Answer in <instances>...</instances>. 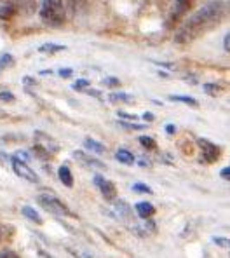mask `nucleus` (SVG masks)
I'll use <instances>...</instances> for the list:
<instances>
[{
  "instance_id": "1",
  "label": "nucleus",
  "mask_w": 230,
  "mask_h": 258,
  "mask_svg": "<svg viewBox=\"0 0 230 258\" xmlns=\"http://www.w3.org/2000/svg\"><path fill=\"white\" fill-rule=\"evenodd\" d=\"M227 16V4L221 0H213L207 2L206 6H202L199 11H195L187 21L183 23V26L178 30L175 40L180 45H187L194 40H197L199 37H202L209 30L216 28L221 21Z\"/></svg>"
},
{
  "instance_id": "2",
  "label": "nucleus",
  "mask_w": 230,
  "mask_h": 258,
  "mask_svg": "<svg viewBox=\"0 0 230 258\" xmlns=\"http://www.w3.org/2000/svg\"><path fill=\"white\" fill-rule=\"evenodd\" d=\"M40 21L51 28H58L66 21L65 0H42L39 9Z\"/></svg>"
},
{
  "instance_id": "3",
  "label": "nucleus",
  "mask_w": 230,
  "mask_h": 258,
  "mask_svg": "<svg viewBox=\"0 0 230 258\" xmlns=\"http://www.w3.org/2000/svg\"><path fill=\"white\" fill-rule=\"evenodd\" d=\"M33 136H35V147H33V149H35V154L39 155L40 159L47 161V159H52L54 154H58L59 145L51 136H47L46 133H42V131H35Z\"/></svg>"
},
{
  "instance_id": "4",
  "label": "nucleus",
  "mask_w": 230,
  "mask_h": 258,
  "mask_svg": "<svg viewBox=\"0 0 230 258\" xmlns=\"http://www.w3.org/2000/svg\"><path fill=\"white\" fill-rule=\"evenodd\" d=\"M195 2H197V0H175L171 13H169L168 20H166V28H169V30L176 28L178 23L190 13V9L194 7Z\"/></svg>"
},
{
  "instance_id": "5",
  "label": "nucleus",
  "mask_w": 230,
  "mask_h": 258,
  "mask_svg": "<svg viewBox=\"0 0 230 258\" xmlns=\"http://www.w3.org/2000/svg\"><path fill=\"white\" fill-rule=\"evenodd\" d=\"M37 203L51 215H56V216H68L70 215V210L66 208V204H63L58 197L51 196V194H40V196L37 197Z\"/></svg>"
},
{
  "instance_id": "6",
  "label": "nucleus",
  "mask_w": 230,
  "mask_h": 258,
  "mask_svg": "<svg viewBox=\"0 0 230 258\" xmlns=\"http://www.w3.org/2000/svg\"><path fill=\"white\" fill-rule=\"evenodd\" d=\"M11 164H13L14 173H16L20 178H23L25 181H30V183H39V174L30 168L28 162L20 161V159H16V157H11Z\"/></svg>"
},
{
  "instance_id": "7",
  "label": "nucleus",
  "mask_w": 230,
  "mask_h": 258,
  "mask_svg": "<svg viewBox=\"0 0 230 258\" xmlns=\"http://www.w3.org/2000/svg\"><path fill=\"white\" fill-rule=\"evenodd\" d=\"M197 143H199V149H201L202 161L207 162V164H213V162L218 161V157L221 155V149L216 143L209 142V140H204V138H201Z\"/></svg>"
},
{
  "instance_id": "8",
  "label": "nucleus",
  "mask_w": 230,
  "mask_h": 258,
  "mask_svg": "<svg viewBox=\"0 0 230 258\" xmlns=\"http://www.w3.org/2000/svg\"><path fill=\"white\" fill-rule=\"evenodd\" d=\"M93 183L98 187V190L101 192V196L105 197V199L108 201V203H114V201H117V187L112 181L105 180L101 174H94L93 178Z\"/></svg>"
},
{
  "instance_id": "9",
  "label": "nucleus",
  "mask_w": 230,
  "mask_h": 258,
  "mask_svg": "<svg viewBox=\"0 0 230 258\" xmlns=\"http://www.w3.org/2000/svg\"><path fill=\"white\" fill-rule=\"evenodd\" d=\"M73 157L77 159L81 164H84L86 168H93V169H105V164L101 161H98L96 157H91V155L84 154L81 150H75L73 152Z\"/></svg>"
},
{
  "instance_id": "10",
  "label": "nucleus",
  "mask_w": 230,
  "mask_h": 258,
  "mask_svg": "<svg viewBox=\"0 0 230 258\" xmlns=\"http://www.w3.org/2000/svg\"><path fill=\"white\" fill-rule=\"evenodd\" d=\"M134 210H136L139 218H143V220H148L156 215V206L150 204L148 201H141V203H138L136 206H134Z\"/></svg>"
},
{
  "instance_id": "11",
  "label": "nucleus",
  "mask_w": 230,
  "mask_h": 258,
  "mask_svg": "<svg viewBox=\"0 0 230 258\" xmlns=\"http://www.w3.org/2000/svg\"><path fill=\"white\" fill-rule=\"evenodd\" d=\"M108 101L110 103H134V96L129 93H110Z\"/></svg>"
},
{
  "instance_id": "12",
  "label": "nucleus",
  "mask_w": 230,
  "mask_h": 258,
  "mask_svg": "<svg viewBox=\"0 0 230 258\" xmlns=\"http://www.w3.org/2000/svg\"><path fill=\"white\" fill-rule=\"evenodd\" d=\"M115 159L119 162H122V164H126V166H133L134 162H136V157H134V155L131 154L129 150H126V149L117 150L115 152Z\"/></svg>"
},
{
  "instance_id": "13",
  "label": "nucleus",
  "mask_w": 230,
  "mask_h": 258,
  "mask_svg": "<svg viewBox=\"0 0 230 258\" xmlns=\"http://www.w3.org/2000/svg\"><path fill=\"white\" fill-rule=\"evenodd\" d=\"M58 176L63 185H66L68 188L73 187V176H71V171H70L68 166H61V168L58 169Z\"/></svg>"
},
{
  "instance_id": "14",
  "label": "nucleus",
  "mask_w": 230,
  "mask_h": 258,
  "mask_svg": "<svg viewBox=\"0 0 230 258\" xmlns=\"http://www.w3.org/2000/svg\"><path fill=\"white\" fill-rule=\"evenodd\" d=\"M84 147L88 150H91V152H94V154H105L107 152V149H105V145H101L100 142H96V140H93V138H86L84 140Z\"/></svg>"
},
{
  "instance_id": "15",
  "label": "nucleus",
  "mask_w": 230,
  "mask_h": 258,
  "mask_svg": "<svg viewBox=\"0 0 230 258\" xmlns=\"http://www.w3.org/2000/svg\"><path fill=\"white\" fill-rule=\"evenodd\" d=\"M21 213H23V216H26L28 220H32L33 223H42V216H40L39 213H37L35 210H33L32 206H23V210H21Z\"/></svg>"
},
{
  "instance_id": "16",
  "label": "nucleus",
  "mask_w": 230,
  "mask_h": 258,
  "mask_svg": "<svg viewBox=\"0 0 230 258\" xmlns=\"http://www.w3.org/2000/svg\"><path fill=\"white\" fill-rule=\"evenodd\" d=\"M66 45H61V44H44L39 47V52H46V54H54V52H61L65 51Z\"/></svg>"
},
{
  "instance_id": "17",
  "label": "nucleus",
  "mask_w": 230,
  "mask_h": 258,
  "mask_svg": "<svg viewBox=\"0 0 230 258\" xmlns=\"http://www.w3.org/2000/svg\"><path fill=\"white\" fill-rule=\"evenodd\" d=\"M169 100H171V101H182V103L188 105V107H199V103H197V100H195V98L183 96V94H171V96H169Z\"/></svg>"
},
{
  "instance_id": "18",
  "label": "nucleus",
  "mask_w": 230,
  "mask_h": 258,
  "mask_svg": "<svg viewBox=\"0 0 230 258\" xmlns=\"http://www.w3.org/2000/svg\"><path fill=\"white\" fill-rule=\"evenodd\" d=\"M16 14V4H7L0 9V18L2 20H11Z\"/></svg>"
},
{
  "instance_id": "19",
  "label": "nucleus",
  "mask_w": 230,
  "mask_h": 258,
  "mask_svg": "<svg viewBox=\"0 0 230 258\" xmlns=\"http://www.w3.org/2000/svg\"><path fill=\"white\" fill-rule=\"evenodd\" d=\"M139 143H141V147L146 150H156L157 149L156 140L150 138V136H139Z\"/></svg>"
},
{
  "instance_id": "20",
  "label": "nucleus",
  "mask_w": 230,
  "mask_h": 258,
  "mask_svg": "<svg viewBox=\"0 0 230 258\" xmlns=\"http://www.w3.org/2000/svg\"><path fill=\"white\" fill-rule=\"evenodd\" d=\"M133 192H138V194H152L154 190L148 187V185H145V183H141V181H138V183H133Z\"/></svg>"
},
{
  "instance_id": "21",
  "label": "nucleus",
  "mask_w": 230,
  "mask_h": 258,
  "mask_svg": "<svg viewBox=\"0 0 230 258\" xmlns=\"http://www.w3.org/2000/svg\"><path fill=\"white\" fill-rule=\"evenodd\" d=\"M204 93L209 94V96H218L221 93V87L218 84H206L204 86Z\"/></svg>"
},
{
  "instance_id": "22",
  "label": "nucleus",
  "mask_w": 230,
  "mask_h": 258,
  "mask_svg": "<svg viewBox=\"0 0 230 258\" xmlns=\"http://www.w3.org/2000/svg\"><path fill=\"white\" fill-rule=\"evenodd\" d=\"M82 4H84V0H66V7H68L73 14H77L79 11H81Z\"/></svg>"
},
{
  "instance_id": "23",
  "label": "nucleus",
  "mask_w": 230,
  "mask_h": 258,
  "mask_svg": "<svg viewBox=\"0 0 230 258\" xmlns=\"http://www.w3.org/2000/svg\"><path fill=\"white\" fill-rule=\"evenodd\" d=\"M89 86H91V82H89L88 79H79L77 82H73V86H71V87H73L75 91H82V89H86V87H89Z\"/></svg>"
},
{
  "instance_id": "24",
  "label": "nucleus",
  "mask_w": 230,
  "mask_h": 258,
  "mask_svg": "<svg viewBox=\"0 0 230 258\" xmlns=\"http://www.w3.org/2000/svg\"><path fill=\"white\" fill-rule=\"evenodd\" d=\"M14 61H13V56L11 54H4L2 58H0V70H4V68L11 67Z\"/></svg>"
},
{
  "instance_id": "25",
  "label": "nucleus",
  "mask_w": 230,
  "mask_h": 258,
  "mask_svg": "<svg viewBox=\"0 0 230 258\" xmlns=\"http://www.w3.org/2000/svg\"><path fill=\"white\" fill-rule=\"evenodd\" d=\"M101 84L103 86H114V87H119L120 86V81L119 79H114V77H107L101 81Z\"/></svg>"
},
{
  "instance_id": "26",
  "label": "nucleus",
  "mask_w": 230,
  "mask_h": 258,
  "mask_svg": "<svg viewBox=\"0 0 230 258\" xmlns=\"http://www.w3.org/2000/svg\"><path fill=\"white\" fill-rule=\"evenodd\" d=\"M14 100H16V96L13 93H7V91L0 93V101H14Z\"/></svg>"
},
{
  "instance_id": "27",
  "label": "nucleus",
  "mask_w": 230,
  "mask_h": 258,
  "mask_svg": "<svg viewBox=\"0 0 230 258\" xmlns=\"http://www.w3.org/2000/svg\"><path fill=\"white\" fill-rule=\"evenodd\" d=\"M120 126H122V127H127V129H136V131H138V129H145V126H139V124H131V122H126V120H120Z\"/></svg>"
},
{
  "instance_id": "28",
  "label": "nucleus",
  "mask_w": 230,
  "mask_h": 258,
  "mask_svg": "<svg viewBox=\"0 0 230 258\" xmlns=\"http://www.w3.org/2000/svg\"><path fill=\"white\" fill-rule=\"evenodd\" d=\"M14 157L16 159H20V161H25V162H30V157H28V154L23 150H18L16 154H14Z\"/></svg>"
},
{
  "instance_id": "29",
  "label": "nucleus",
  "mask_w": 230,
  "mask_h": 258,
  "mask_svg": "<svg viewBox=\"0 0 230 258\" xmlns=\"http://www.w3.org/2000/svg\"><path fill=\"white\" fill-rule=\"evenodd\" d=\"M71 75H73V70H71V68H61V70H59V77H63V79H68Z\"/></svg>"
},
{
  "instance_id": "30",
  "label": "nucleus",
  "mask_w": 230,
  "mask_h": 258,
  "mask_svg": "<svg viewBox=\"0 0 230 258\" xmlns=\"http://www.w3.org/2000/svg\"><path fill=\"white\" fill-rule=\"evenodd\" d=\"M120 119H126V120H136L138 115H133V113H127V112H119Z\"/></svg>"
},
{
  "instance_id": "31",
  "label": "nucleus",
  "mask_w": 230,
  "mask_h": 258,
  "mask_svg": "<svg viewBox=\"0 0 230 258\" xmlns=\"http://www.w3.org/2000/svg\"><path fill=\"white\" fill-rule=\"evenodd\" d=\"M0 258H18L14 251H0Z\"/></svg>"
},
{
  "instance_id": "32",
  "label": "nucleus",
  "mask_w": 230,
  "mask_h": 258,
  "mask_svg": "<svg viewBox=\"0 0 230 258\" xmlns=\"http://www.w3.org/2000/svg\"><path fill=\"white\" fill-rule=\"evenodd\" d=\"M143 119H145L146 122H152V120H156V115H154L152 112H146V113H143Z\"/></svg>"
},
{
  "instance_id": "33",
  "label": "nucleus",
  "mask_w": 230,
  "mask_h": 258,
  "mask_svg": "<svg viewBox=\"0 0 230 258\" xmlns=\"http://www.w3.org/2000/svg\"><path fill=\"white\" fill-rule=\"evenodd\" d=\"M228 40H230V37L228 35H225L223 37V49H225V51H230V45H228Z\"/></svg>"
},
{
  "instance_id": "34",
  "label": "nucleus",
  "mask_w": 230,
  "mask_h": 258,
  "mask_svg": "<svg viewBox=\"0 0 230 258\" xmlns=\"http://www.w3.org/2000/svg\"><path fill=\"white\" fill-rule=\"evenodd\" d=\"M227 241H228V239H225V237H223V239H218V237H214V242H216V244H223V246H227V244H228Z\"/></svg>"
},
{
  "instance_id": "35",
  "label": "nucleus",
  "mask_w": 230,
  "mask_h": 258,
  "mask_svg": "<svg viewBox=\"0 0 230 258\" xmlns=\"http://www.w3.org/2000/svg\"><path fill=\"white\" fill-rule=\"evenodd\" d=\"M23 84L25 86H33V84H35V81H33V79H30V77H26V79H23Z\"/></svg>"
},
{
  "instance_id": "36",
  "label": "nucleus",
  "mask_w": 230,
  "mask_h": 258,
  "mask_svg": "<svg viewBox=\"0 0 230 258\" xmlns=\"http://www.w3.org/2000/svg\"><path fill=\"white\" fill-rule=\"evenodd\" d=\"M228 174H230V169H228V168H223V169H221V176H223L225 180H228Z\"/></svg>"
},
{
  "instance_id": "37",
  "label": "nucleus",
  "mask_w": 230,
  "mask_h": 258,
  "mask_svg": "<svg viewBox=\"0 0 230 258\" xmlns=\"http://www.w3.org/2000/svg\"><path fill=\"white\" fill-rule=\"evenodd\" d=\"M166 131H168V133H169V135H173V133H175V131H176V127H175V126H173V124H168V126H166Z\"/></svg>"
},
{
  "instance_id": "38",
  "label": "nucleus",
  "mask_w": 230,
  "mask_h": 258,
  "mask_svg": "<svg viewBox=\"0 0 230 258\" xmlns=\"http://www.w3.org/2000/svg\"><path fill=\"white\" fill-rule=\"evenodd\" d=\"M89 94H91V96H96V98H101V93L100 91H88Z\"/></svg>"
},
{
  "instance_id": "39",
  "label": "nucleus",
  "mask_w": 230,
  "mask_h": 258,
  "mask_svg": "<svg viewBox=\"0 0 230 258\" xmlns=\"http://www.w3.org/2000/svg\"><path fill=\"white\" fill-rule=\"evenodd\" d=\"M6 159H7V155H6V154H2V152H0V164H2V162L6 161Z\"/></svg>"
},
{
  "instance_id": "40",
  "label": "nucleus",
  "mask_w": 230,
  "mask_h": 258,
  "mask_svg": "<svg viewBox=\"0 0 230 258\" xmlns=\"http://www.w3.org/2000/svg\"><path fill=\"white\" fill-rule=\"evenodd\" d=\"M2 239H4V229L0 227V241H2Z\"/></svg>"
},
{
  "instance_id": "41",
  "label": "nucleus",
  "mask_w": 230,
  "mask_h": 258,
  "mask_svg": "<svg viewBox=\"0 0 230 258\" xmlns=\"http://www.w3.org/2000/svg\"><path fill=\"white\" fill-rule=\"evenodd\" d=\"M0 115H2V112H0Z\"/></svg>"
}]
</instances>
